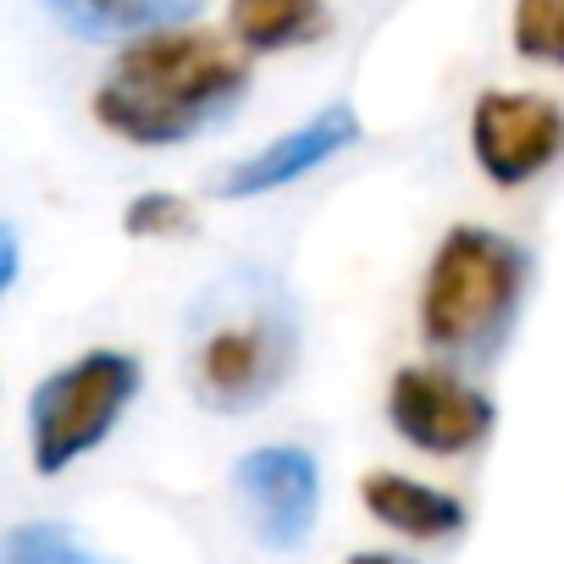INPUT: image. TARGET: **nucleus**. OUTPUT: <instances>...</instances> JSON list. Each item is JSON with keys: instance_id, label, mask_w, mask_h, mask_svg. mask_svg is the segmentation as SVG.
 I'll use <instances>...</instances> for the list:
<instances>
[{"instance_id": "nucleus-3", "label": "nucleus", "mask_w": 564, "mask_h": 564, "mask_svg": "<svg viewBox=\"0 0 564 564\" xmlns=\"http://www.w3.org/2000/svg\"><path fill=\"white\" fill-rule=\"evenodd\" d=\"M525 249L492 227H454L421 282V338L443 360H492L525 294Z\"/></svg>"}, {"instance_id": "nucleus-13", "label": "nucleus", "mask_w": 564, "mask_h": 564, "mask_svg": "<svg viewBox=\"0 0 564 564\" xmlns=\"http://www.w3.org/2000/svg\"><path fill=\"white\" fill-rule=\"evenodd\" d=\"M514 51L542 67H564V0H514Z\"/></svg>"}, {"instance_id": "nucleus-10", "label": "nucleus", "mask_w": 564, "mask_h": 564, "mask_svg": "<svg viewBox=\"0 0 564 564\" xmlns=\"http://www.w3.org/2000/svg\"><path fill=\"white\" fill-rule=\"evenodd\" d=\"M360 498H366L371 520H382L388 531L415 536V542H443V536L465 531V503L454 492L415 481V476H399V470H371L360 481Z\"/></svg>"}, {"instance_id": "nucleus-15", "label": "nucleus", "mask_w": 564, "mask_h": 564, "mask_svg": "<svg viewBox=\"0 0 564 564\" xmlns=\"http://www.w3.org/2000/svg\"><path fill=\"white\" fill-rule=\"evenodd\" d=\"M18 260H23V249H18V227H0V289H18Z\"/></svg>"}, {"instance_id": "nucleus-1", "label": "nucleus", "mask_w": 564, "mask_h": 564, "mask_svg": "<svg viewBox=\"0 0 564 564\" xmlns=\"http://www.w3.org/2000/svg\"><path fill=\"white\" fill-rule=\"evenodd\" d=\"M300 366V305L282 276L238 265L183 316V377L199 410L249 415Z\"/></svg>"}, {"instance_id": "nucleus-4", "label": "nucleus", "mask_w": 564, "mask_h": 564, "mask_svg": "<svg viewBox=\"0 0 564 564\" xmlns=\"http://www.w3.org/2000/svg\"><path fill=\"white\" fill-rule=\"evenodd\" d=\"M144 388V366L128 349H89L67 366H56L34 399H29V443H34V470L62 476L84 454H95L128 404Z\"/></svg>"}, {"instance_id": "nucleus-12", "label": "nucleus", "mask_w": 564, "mask_h": 564, "mask_svg": "<svg viewBox=\"0 0 564 564\" xmlns=\"http://www.w3.org/2000/svg\"><path fill=\"white\" fill-rule=\"evenodd\" d=\"M0 564H106V558L95 547H84L67 525L29 520V525L7 531V542H0Z\"/></svg>"}, {"instance_id": "nucleus-11", "label": "nucleus", "mask_w": 564, "mask_h": 564, "mask_svg": "<svg viewBox=\"0 0 564 564\" xmlns=\"http://www.w3.org/2000/svg\"><path fill=\"white\" fill-rule=\"evenodd\" d=\"M227 29L243 51L276 56V51L311 45L327 29V0H232Z\"/></svg>"}, {"instance_id": "nucleus-16", "label": "nucleus", "mask_w": 564, "mask_h": 564, "mask_svg": "<svg viewBox=\"0 0 564 564\" xmlns=\"http://www.w3.org/2000/svg\"><path fill=\"white\" fill-rule=\"evenodd\" d=\"M344 564H415V558H404V553H355Z\"/></svg>"}, {"instance_id": "nucleus-7", "label": "nucleus", "mask_w": 564, "mask_h": 564, "mask_svg": "<svg viewBox=\"0 0 564 564\" xmlns=\"http://www.w3.org/2000/svg\"><path fill=\"white\" fill-rule=\"evenodd\" d=\"M470 155L498 188H520L564 155V111L547 95L487 89L470 106Z\"/></svg>"}, {"instance_id": "nucleus-2", "label": "nucleus", "mask_w": 564, "mask_h": 564, "mask_svg": "<svg viewBox=\"0 0 564 564\" xmlns=\"http://www.w3.org/2000/svg\"><path fill=\"white\" fill-rule=\"evenodd\" d=\"M249 95V62L199 29H166L117 51L95 89V122L128 144L172 150L227 122Z\"/></svg>"}, {"instance_id": "nucleus-8", "label": "nucleus", "mask_w": 564, "mask_h": 564, "mask_svg": "<svg viewBox=\"0 0 564 564\" xmlns=\"http://www.w3.org/2000/svg\"><path fill=\"white\" fill-rule=\"evenodd\" d=\"M360 144V111L355 106H322L311 122L276 133L271 144H260L254 155L232 161L221 177H216V199H260V194H276L300 177H311L316 166L338 161L344 150Z\"/></svg>"}, {"instance_id": "nucleus-5", "label": "nucleus", "mask_w": 564, "mask_h": 564, "mask_svg": "<svg viewBox=\"0 0 564 564\" xmlns=\"http://www.w3.org/2000/svg\"><path fill=\"white\" fill-rule=\"evenodd\" d=\"M388 426L432 459H459L492 437L498 410L448 366H404L388 382Z\"/></svg>"}, {"instance_id": "nucleus-6", "label": "nucleus", "mask_w": 564, "mask_h": 564, "mask_svg": "<svg viewBox=\"0 0 564 564\" xmlns=\"http://www.w3.org/2000/svg\"><path fill=\"white\" fill-rule=\"evenodd\" d=\"M232 492L265 547L294 553L322 509V465L300 443H265L232 465Z\"/></svg>"}, {"instance_id": "nucleus-14", "label": "nucleus", "mask_w": 564, "mask_h": 564, "mask_svg": "<svg viewBox=\"0 0 564 564\" xmlns=\"http://www.w3.org/2000/svg\"><path fill=\"white\" fill-rule=\"evenodd\" d=\"M122 232L128 238H188L194 232V205L155 188V194H139L128 210H122Z\"/></svg>"}, {"instance_id": "nucleus-9", "label": "nucleus", "mask_w": 564, "mask_h": 564, "mask_svg": "<svg viewBox=\"0 0 564 564\" xmlns=\"http://www.w3.org/2000/svg\"><path fill=\"white\" fill-rule=\"evenodd\" d=\"M45 18L73 40H150L183 29L205 12V0H40Z\"/></svg>"}]
</instances>
